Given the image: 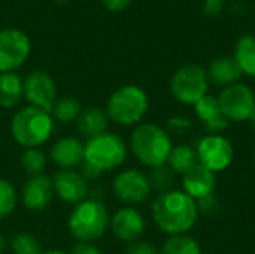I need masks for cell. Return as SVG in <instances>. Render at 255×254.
Segmentation results:
<instances>
[{"label":"cell","mask_w":255,"mask_h":254,"mask_svg":"<svg viewBox=\"0 0 255 254\" xmlns=\"http://www.w3.org/2000/svg\"><path fill=\"white\" fill-rule=\"evenodd\" d=\"M151 213L157 228L169 237L190 232L199 219L196 201L181 190L158 193L152 201Z\"/></svg>","instance_id":"6da1fadb"},{"label":"cell","mask_w":255,"mask_h":254,"mask_svg":"<svg viewBox=\"0 0 255 254\" xmlns=\"http://www.w3.org/2000/svg\"><path fill=\"white\" fill-rule=\"evenodd\" d=\"M130 148L142 165L155 168L167 165L173 142L164 127L154 123H140L131 132Z\"/></svg>","instance_id":"7a4b0ae2"},{"label":"cell","mask_w":255,"mask_h":254,"mask_svg":"<svg viewBox=\"0 0 255 254\" xmlns=\"http://www.w3.org/2000/svg\"><path fill=\"white\" fill-rule=\"evenodd\" d=\"M54 123L49 112L27 105L13 114L10 120V133L13 141L24 150L40 148L49 141L54 132Z\"/></svg>","instance_id":"3957f363"},{"label":"cell","mask_w":255,"mask_h":254,"mask_svg":"<svg viewBox=\"0 0 255 254\" xmlns=\"http://www.w3.org/2000/svg\"><path fill=\"white\" fill-rule=\"evenodd\" d=\"M111 216L103 202L85 199L75 205L67 219V229L76 243H94L109 229Z\"/></svg>","instance_id":"277c9868"},{"label":"cell","mask_w":255,"mask_h":254,"mask_svg":"<svg viewBox=\"0 0 255 254\" xmlns=\"http://www.w3.org/2000/svg\"><path fill=\"white\" fill-rule=\"evenodd\" d=\"M149 109V99L146 91L134 84H126L111 93L106 112L109 120L123 126L131 127L142 123Z\"/></svg>","instance_id":"5b68a950"},{"label":"cell","mask_w":255,"mask_h":254,"mask_svg":"<svg viewBox=\"0 0 255 254\" xmlns=\"http://www.w3.org/2000/svg\"><path fill=\"white\" fill-rule=\"evenodd\" d=\"M126 159L127 145L117 133L105 132L84 144V162L93 165L102 174L120 168Z\"/></svg>","instance_id":"8992f818"},{"label":"cell","mask_w":255,"mask_h":254,"mask_svg":"<svg viewBox=\"0 0 255 254\" xmlns=\"http://www.w3.org/2000/svg\"><path fill=\"white\" fill-rule=\"evenodd\" d=\"M209 78L206 69L199 64H185L179 67L170 79V93L182 105L194 106L208 94Z\"/></svg>","instance_id":"52a82bcc"},{"label":"cell","mask_w":255,"mask_h":254,"mask_svg":"<svg viewBox=\"0 0 255 254\" xmlns=\"http://www.w3.org/2000/svg\"><path fill=\"white\" fill-rule=\"evenodd\" d=\"M196 154L199 165L214 174L226 171L235 159L233 145L223 135L203 136L196 145Z\"/></svg>","instance_id":"ba28073f"},{"label":"cell","mask_w":255,"mask_h":254,"mask_svg":"<svg viewBox=\"0 0 255 254\" xmlns=\"http://www.w3.org/2000/svg\"><path fill=\"white\" fill-rule=\"evenodd\" d=\"M217 99L224 117L229 121L241 123L250 120L255 109L254 90L242 82L224 87Z\"/></svg>","instance_id":"9c48e42d"},{"label":"cell","mask_w":255,"mask_h":254,"mask_svg":"<svg viewBox=\"0 0 255 254\" xmlns=\"http://www.w3.org/2000/svg\"><path fill=\"white\" fill-rule=\"evenodd\" d=\"M31 51L28 36L19 28L0 30V73L15 72L21 67Z\"/></svg>","instance_id":"30bf717a"},{"label":"cell","mask_w":255,"mask_h":254,"mask_svg":"<svg viewBox=\"0 0 255 254\" xmlns=\"http://www.w3.org/2000/svg\"><path fill=\"white\" fill-rule=\"evenodd\" d=\"M112 192L120 202L131 207L145 202L149 198L152 189L149 186L146 174L139 169L130 168L117 174L112 183Z\"/></svg>","instance_id":"8fae6325"},{"label":"cell","mask_w":255,"mask_h":254,"mask_svg":"<svg viewBox=\"0 0 255 254\" xmlns=\"http://www.w3.org/2000/svg\"><path fill=\"white\" fill-rule=\"evenodd\" d=\"M22 93L30 106L40 108L46 112H51L57 100V85L51 75L43 70H31L27 73L22 79Z\"/></svg>","instance_id":"7c38bea8"},{"label":"cell","mask_w":255,"mask_h":254,"mask_svg":"<svg viewBox=\"0 0 255 254\" xmlns=\"http://www.w3.org/2000/svg\"><path fill=\"white\" fill-rule=\"evenodd\" d=\"M54 195L64 204L78 205L88 199V183L76 169H60L54 178Z\"/></svg>","instance_id":"4fadbf2b"},{"label":"cell","mask_w":255,"mask_h":254,"mask_svg":"<svg viewBox=\"0 0 255 254\" xmlns=\"http://www.w3.org/2000/svg\"><path fill=\"white\" fill-rule=\"evenodd\" d=\"M109 228L118 241L130 244L140 240L145 232L146 223L143 216L133 207H123L111 217Z\"/></svg>","instance_id":"5bb4252c"},{"label":"cell","mask_w":255,"mask_h":254,"mask_svg":"<svg viewBox=\"0 0 255 254\" xmlns=\"http://www.w3.org/2000/svg\"><path fill=\"white\" fill-rule=\"evenodd\" d=\"M54 186H52V178L48 175H33L28 177L25 184L22 186L21 190V201L22 205L28 211H43L46 210L54 198Z\"/></svg>","instance_id":"9a60e30c"},{"label":"cell","mask_w":255,"mask_h":254,"mask_svg":"<svg viewBox=\"0 0 255 254\" xmlns=\"http://www.w3.org/2000/svg\"><path fill=\"white\" fill-rule=\"evenodd\" d=\"M49 157L60 169H78L84 163V142L75 136L60 138L52 144Z\"/></svg>","instance_id":"2e32d148"},{"label":"cell","mask_w":255,"mask_h":254,"mask_svg":"<svg viewBox=\"0 0 255 254\" xmlns=\"http://www.w3.org/2000/svg\"><path fill=\"white\" fill-rule=\"evenodd\" d=\"M194 112L202 121L208 135H220L229 127V120L224 117L218 99L215 96L206 94L194 105Z\"/></svg>","instance_id":"e0dca14e"},{"label":"cell","mask_w":255,"mask_h":254,"mask_svg":"<svg viewBox=\"0 0 255 254\" xmlns=\"http://www.w3.org/2000/svg\"><path fill=\"white\" fill-rule=\"evenodd\" d=\"M215 186H217L215 174L199 163L193 169H190L185 175H182L184 192L194 201L214 195Z\"/></svg>","instance_id":"ac0fdd59"},{"label":"cell","mask_w":255,"mask_h":254,"mask_svg":"<svg viewBox=\"0 0 255 254\" xmlns=\"http://www.w3.org/2000/svg\"><path fill=\"white\" fill-rule=\"evenodd\" d=\"M209 81L220 87H229L241 81L242 70L233 55H220L214 58L206 70Z\"/></svg>","instance_id":"d6986e66"},{"label":"cell","mask_w":255,"mask_h":254,"mask_svg":"<svg viewBox=\"0 0 255 254\" xmlns=\"http://www.w3.org/2000/svg\"><path fill=\"white\" fill-rule=\"evenodd\" d=\"M108 126H109L108 112L106 109L99 108V106H90V108L82 109L81 115L76 120L78 132L87 141L108 132Z\"/></svg>","instance_id":"ffe728a7"},{"label":"cell","mask_w":255,"mask_h":254,"mask_svg":"<svg viewBox=\"0 0 255 254\" xmlns=\"http://www.w3.org/2000/svg\"><path fill=\"white\" fill-rule=\"evenodd\" d=\"M22 97V78L16 72L0 73V106L4 109L13 108Z\"/></svg>","instance_id":"44dd1931"},{"label":"cell","mask_w":255,"mask_h":254,"mask_svg":"<svg viewBox=\"0 0 255 254\" xmlns=\"http://www.w3.org/2000/svg\"><path fill=\"white\" fill-rule=\"evenodd\" d=\"M233 57L242 73L255 78V34H244L238 39Z\"/></svg>","instance_id":"7402d4cb"},{"label":"cell","mask_w":255,"mask_h":254,"mask_svg":"<svg viewBox=\"0 0 255 254\" xmlns=\"http://www.w3.org/2000/svg\"><path fill=\"white\" fill-rule=\"evenodd\" d=\"M199 163L196 148H191L190 145L181 144L172 148V153L167 160V166L179 175H185L190 169H193Z\"/></svg>","instance_id":"603a6c76"},{"label":"cell","mask_w":255,"mask_h":254,"mask_svg":"<svg viewBox=\"0 0 255 254\" xmlns=\"http://www.w3.org/2000/svg\"><path fill=\"white\" fill-rule=\"evenodd\" d=\"M81 112H82L81 102L75 97L64 96L55 100L49 114L52 120L60 124H72V123H76Z\"/></svg>","instance_id":"cb8c5ba5"},{"label":"cell","mask_w":255,"mask_h":254,"mask_svg":"<svg viewBox=\"0 0 255 254\" xmlns=\"http://www.w3.org/2000/svg\"><path fill=\"white\" fill-rule=\"evenodd\" d=\"M161 254H202V249L193 237L184 234L169 237L161 247Z\"/></svg>","instance_id":"d4e9b609"},{"label":"cell","mask_w":255,"mask_h":254,"mask_svg":"<svg viewBox=\"0 0 255 254\" xmlns=\"http://www.w3.org/2000/svg\"><path fill=\"white\" fill-rule=\"evenodd\" d=\"M19 165L25 174L30 177L42 175L48 165V157L40 148H25L19 156Z\"/></svg>","instance_id":"484cf974"},{"label":"cell","mask_w":255,"mask_h":254,"mask_svg":"<svg viewBox=\"0 0 255 254\" xmlns=\"http://www.w3.org/2000/svg\"><path fill=\"white\" fill-rule=\"evenodd\" d=\"M148 181L152 190L163 193V192L172 190L170 187L175 183V172L167 165L155 166V168H151L148 174Z\"/></svg>","instance_id":"4316f807"},{"label":"cell","mask_w":255,"mask_h":254,"mask_svg":"<svg viewBox=\"0 0 255 254\" xmlns=\"http://www.w3.org/2000/svg\"><path fill=\"white\" fill-rule=\"evenodd\" d=\"M18 195L15 187L6 178H0V222L7 219L16 208Z\"/></svg>","instance_id":"83f0119b"},{"label":"cell","mask_w":255,"mask_h":254,"mask_svg":"<svg viewBox=\"0 0 255 254\" xmlns=\"http://www.w3.org/2000/svg\"><path fill=\"white\" fill-rule=\"evenodd\" d=\"M10 250L13 254H42V246L39 240L28 234V232H19L13 235L10 240Z\"/></svg>","instance_id":"f1b7e54d"},{"label":"cell","mask_w":255,"mask_h":254,"mask_svg":"<svg viewBox=\"0 0 255 254\" xmlns=\"http://www.w3.org/2000/svg\"><path fill=\"white\" fill-rule=\"evenodd\" d=\"M191 127H193L191 120H188V118H185V117H172V118L167 121L166 132H167L169 135L181 136V135L187 133Z\"/></svg>","instance_id":"f546056e"},{"label":"cell","mask_w":255,"mask_h":254,"mask_svg":"<svg viewBox=\"0 0 255 254\" xmlns=\"http://www.w3.org/2000/svg\"><path fill=\"white\" fill-rule=\"evenodd\" d=\"M126 254H158V250L148 241L137 240V241L127 244Z\"/></svg>","instance_id":"4dcf8cb0"},{"label":"cell","mask_w":255,"mask_h":254,"mask_svg":"<svg viewBox=\"0 0 255 254\" xmlns=\"http://www.w3.org/2000/svg\"><path fill=\"white\" fill-rule=\"evenodd\" d=\"M196 204H197V210L202 211V213L206 214V216H214V214H217L218 210H220L218 201H217V198H215L214 195L206 196V198H203V199H199V201H196Z\"/></svg>","instance_id":"1f68e13d"},{"label":"cell","mask_w":255,"mask_h":254,"mask_svg":"<svg viewBox=\"0 0 255 254\" xmlns=\"http://www.w3.org/2000/svg\"><path fill=\"white\" fill-rule=\"evenodd\" d=\"M224 3H226V0H205L203 6H202L203 13L209 18L218 16L224 9Z\"/></svg>","instance_id":"d6a6232c"},{"label":"cell","mask_w":255,"mask_h":254,"mask_svg":"<svg viewBox=\"0 0 255 254\" xmlns=\"http://www.w3.org/2000/svg\"><path fill=\"white\" fill-rule=\"evenodd\" d=\"M69 254H102V252L94 243H76Z\"/></svg>","instance_id":"836d02e7"},{"label":"cell","mask_w":255,"mask_h":254,"mask_svg":"<svg viewBox=\"0 0 255 254\" xmlns=\"http://www.w3.org/2000/svg\"><path fill=\"white\" fill-rule=\"evenodd\" d=\"M78 169H79V174L84 177V180H85L87 183L96 181V180H99V178L102 177V172H100L99 169H96L93 165L87 163V162H84Z\"/></svg>","instance_id":"e575fe53"},{"label":"cell","mask_w":255,"mask_h":254,"mask_svg":"<svg viewBox=\"0 0 255 254\" xmlns=\"http://www.w3.org/2000/svg\"><path fill=\"white\" fill-rule=\"evenodd\" d=\"M131 0H100V3L111 12H123Z\"/></svg>","instance_id":"d590c367"},{"label":"cell","mask_w":255,"mask_h":254,"mask_svg":"<svg viewBox=\"0 0 255 254\" xmlns=\"http://www.w3.org/2000/svg\"><path fill=\"white\" fill-rule=\"evenodd\" d=\"M6 247H7V241H6V238L0 234V254L4 253Z\"/></svg>","instance_id":"8d00e7d4"},{"label":"cell","mask_w":255,"mask_h":254,"mask_svg":"<svg viewBox=\"0 0 255 254\" xmlns=\"http://www.w3.org/2000/svg\"><path fill=\"white\" fill-rule=\"evenodd\" d=\"M42 254H69L67 252H63V250H48V252H43Z\"/></svg>","instance_id":"74e56055"},{"label":"cell","mask_w":255,"mask_h":254,"mask_svg":"<svg viewBox=\"0 0 255 254\" xmlns=\"http://www.w3.org/2000/svg\"><path fill=\"white\" fill-rule=\"evenodd\" d=\"M248 121H250V124H251L253 130L255 132V109H254V112L251 114V117H250V120H248Z\"/></svg>","instance_id":"f35d334b"},{"label":"cell","mask_w":255,"mask_h":254,"mask_svg":"<svg viewBox=\"0 0 255 254\" xmlns=\"http://www.w3.org/2000/svg\"><path fill=\"white\" fill-rule=\"evenodd\" d=\"M54 1H55V3H60V4H61V3H67V1H70V0H54Z\"/></svg>","instance_id":"ab89813d"},{"label":"cell","mask_w":255,"mask_h":254,"mask_svg":"<svg viewBox=\"0 0 255 254\" xmlns=\"http://www.w3.org/2000/svg\"><path fill=\"white\" fill-rule=\"evenodd\" d=\"M253 157H254V166H255V148H254V156H253Z\"/></svg>","instance_id":"60d3db41"},{"label":"cell","mask_w":255,"mask_h":254,"mask_svg":"<svg viewBox=\"0 0 255 254\" xmlns=\"http://www.w3.org/2000/svg\"><path fill=\"white\" fill-rule=\"evenodd\" d=\"M254 93H255V91H254Z\"/></svg>","instance_id":"b9f144b4"}]
</instances>
